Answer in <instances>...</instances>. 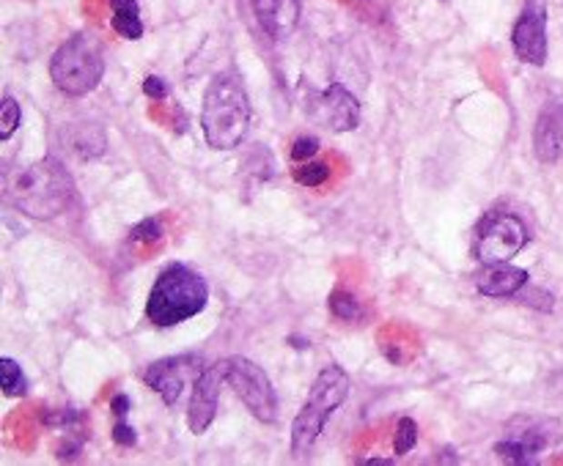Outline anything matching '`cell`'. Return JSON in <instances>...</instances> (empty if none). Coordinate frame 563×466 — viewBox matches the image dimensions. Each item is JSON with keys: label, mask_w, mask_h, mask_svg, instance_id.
I'll list each match as a JSON object with an SVG mask.
<instances>
[{"label": "cell", "mask_w": 563, "mask_h": 466, "mask_svg": "<svg viewBox=\"0 0 563 466\" xmlns=\"http://www.w3.org/2000/svg\"><path fill=\"white\" fill-rule=\"evenodd\" d=\"M4 198L20 214L34 220H55L75 201V182L55 157L31 165L9 168L4 174Z\"/></svg>", "instance_id": "cell-1"}, {"label": "cell", "mask_w": 563, "mask_h": 466, "mask_svg": "<svg viewBox=\"0 0 563 466\" xmlns=\"http://www.w3.org/2000/svg\"><path fill=\"white\" fill-rule=\"evenodd\" d=\"M201 129L206 145L215 151H234L250 129V99L236 72L212 77L201 104Z\"/></svg>", "instance_id": "cell-2"}, {"label": "cell", "mask_w": 563, "mask_h": 466, "mask_svg": "<svg viewBox=\"0 0 563 466\" xmlns=\"http://www.w3.org/2000/svg\"><path fill=\"white\" fill-rule=\"evenodd\" d=\"M206 302H209L206 280L185 263H171L160 272V277L149 291L146 319L163 330L179 327L196 319L198 313H204Z\"/></svg>", "instance_id": "cell-3"}, {"label": "cell", "mask_w": 563, "mask_h": 466, "mask_svg": "<svg viewBox=\"0 0 563 466\" xmlns=\"http://www.w3.org/2000/svg\"><path fill=\"white\" fill-rule=\"evenodd\" d=\"M349 390H352V379L341 365L330 362L319 371V376L314 379V384L308 390V398H306L303 409L297 411V417L292 422V452H295V458H303V455L311 452V447L322 436L327 420L349 398Z\"/></svg>", "instance_id": "cell-4"}, {"label": "cell", "mask_w": 563, "mask_h": 466, "mask_svg": "<svg viewBox=\"0 0 563 466\" xmlns=\"http://www.w3.org/2000/svg\"><path fill=\"white\" fill-rule=\"evenodd\" d=\"M105 77V53L94 34L69 36L50 58V80L64 96H88Z\"/></svg>", "instance_id": "cell-5"}, {"label": "cell", "mask_w": 563, "mask_h": 466, "mask_svg": "<svg viewBox=\"0 0 563 466\" xmlns=\"http://www.w3.org/2000/svg\"><path fill=\"white\" fill-rule=\"evenodd\" d=\"M530 233L528 225L511 214V212H489L476 231L473 253L476 258L487 263H508L514 255H519L528 244Z\"/></svg>", "instance_id": "cell-6"}, {"label": "cell", "mask_w": 563, "mask_h": 466, "mask_svg": "<svg viewBox=\"0 0 563 466\" xmlns=\"http://www.w3.org/2000/svg\"><path fill=\"white\" fill-rule=\"evenodd\" d=\"M226 384L236 392V398L245 403V409L258 422H275L277 420V395L264 373L261 365H256L247 357H228L226 360Z\"/></svg>", "instance_id": "cell-7"}, {"label": "cell", "mask_w": 563, "mask_h": 466, "mask_svg": "<svg viewBox=\"0 0 563 466\" xmlns=\"http://www.w3.org/2000/svg\"><path fill=\"white\" fill-rule=\"evenodd\" d=\"M560 439L558 422L544 417H514L506 425L503 439L495 444L498 458L511 463H536L538 452L552 447Z\"/></svg>", "instance_id": "cell-8"}, {"label": "cell", "mask_w": 563, "mask_h": 466, "mask_svg": "<svg viewBox=\"0 0 563 466\" xmlns=\"http://www.w3.org/2000/svg\"><path fill=\"white\" fill-rule=\"evenodd\" d=\"M547 9L549 0H525L522 12L511 28V47L522 64L544 66L547 64Z\"/></svg>", "instance_id": "cell-9"}, {"label": "cell", "mask_w": 563, "mask_h": 466, "mask_svg": "<svg viewBox=\"0 0 563 466\" xmlns=\"http://www.w3.org/2000/svg\"><path fill=\"white\" fill-rule=\"evenodd\" d=\"M204 360L198 354H179V357H166V360H157L152 362L146 371H144V382L146 387H152L166 406H174L179 398H182V390L187 384V379H198L201 371L206 365H201Z\"/></svg>", "instance_id": "cell-10"}, {"label": "cell", "mask_w": 563, "mask_h": 466, "mask_svg": "<svg viewBox=\"0 0 563 466\" xmlns=\"http://www.w3.org/2000/svg\"><path fill=\"white\" fill-rule=\"evenodd\" d=\"M311 115L330 132H355L360 126V102L341 83H330L311 99Z\"/></svg>", "instance_id": "cell-11"}, {"label": "cell", "mask_w": 563, "mask_h": 466, "mask_svg": "<svg viewBox=\"0 0 563 466\" xmlns=\"http://www.w3.org/2000/svg\"><path fill=\"white\" fill-rule=\"evenodd\" d=\"M226 382V360L206 365L201 376L193 382V398L187 409V425L196 436L206 433L209 425L217 417V403H220V387Z\"/></svg>", "instance_id": "cell-12"}, {"label": "cell", "mask_w": 563, "mask_h": 466, "mask_svg": "<svg viewBox=\"0 0 563 466\" xmlns=\"http://www.w3.org/2000/svg\"><path fill=\"white\" fill-rule=\"evenodd\" d=\"M533 151L544 165H563V102H547L538 110Z\"/></svg>", "instance_id": "cell-13"}, {"label": "cell", "mask_w": 563, "mask_h": 466, "mask_svg": "<svg viewBox=\"0 0 563 466\" xmlns=\"http://www.w3.org/2000/svg\"><path fill=\"white\" fill-rule=\"evenodd\" d=\"M250 6L272 42H287L300 25V0H250Z\"/></svg>", "instance_id": "cell-14"}, {"label": "cell", "mask_w": 563, "mask_h": 466, "mask_svg": "<svg viewBox=\"0 0 563 466\" xmlns=\"http://www.w3.org/2000/svg\"><path fill=\"white\" fill-rule=\"evenodd\" d=\"M528 283H530L528 269H519V266H511V263H487L484 272L476 274L478 293H484L489 299L517 296Z\"/></svg>", "instance_id": "cell-15"}, {"label": "cell", "mask_w": 563, "mask_h": 466, "mask_svg": "<svg viewBox=\"0 0 563 466\" xmlns=\"http://www.w3.org/2000/svg\"><path fill=\"white\" fill-rule=\"evenodd\" d=\"M64 137L80 160H96L107 148V137L99 124H69L64 129Z\"/></svg>", "instance_id": "cell-16"}, {"label": "cell", "mask_w": 563, "mask_h": 466, "mask_svg": "<svg viewBox=\"0 0 563 466\" xmlns=\"http://www.w3.org/2000/svg\"><path fill=\"white\" fill-rule=\"evenodd\" d=\"M110 12H113L110 25L121 39L137 42L144 36V20H140L137 0H110Z\"/></svg>", "instance_id": "cell-17"}, {"label": "cell", "mask_w": 563, "mask_h": 466, "mask_svg": "<svg viewBox=\"0 0 563 466\" xmlns=\"http://www.w3.org/2000/svg\"><path fill=\"white\" fill-rule=\"evenodd\" d=\"M0 384H4L6 398H23L28 392V379H25L23 368L17 365V360H12V357L0 360Z\"/></svg>", "instance_id": "cell-18"}, {"label": "cell", "mask_w": 563, "mask_h": 466, "mask_svg": "<svg viewBox=\"0 0 563 466\" xmlns=\"http://www.w3.org/2000/svg\"><path fill=\"white\" fill-rule=\"evenodd\" d=\"M330 313L338 319V322H357L360 316H363V307H360V302L352 296V293H347V291H333L330 293Z\"/></svg>", "instance_id": "cell-19"}, {"label": "cell", "mask_w": 563, "mask_h": 466, "mask_svg": "<svg viewBox=\"0 0 563 466\" xmlns=\"http://www.w3.org/2000/svg\"><path fill=\"white\" fill-rule=\"evenodd\" d=\"M292 176L300 187H322L330 179V165L308 160V163H300Z\"/></svg>", "instance_id": "cell-20"}, {"label": "cell", "mask_w": 563, "mask_h": 466, "mask_svg": "<svg viewBox=\"0 0 563 466\" xmlns=\"http://www.w3.org/2000/svg\"><path fill=\"white\" fill-rule=\"evenodd\" d=\"M20 121H23L20 102H17L12 94H6V96H4V104H0V140H9V137L17 132Z\"/></svg>", "instance_id": "cell-21"}, {"label": "cell", "mask_w": 563, "mask_h": 466, "mask_svg": "<svg viewBox=\"0 0 563 466\" xmlns=\"http://www.w3.org/2000/svg\"><path fill=\"white\" fill-rule=\"evenodd\" d=\"M417 444V422L412 417H401L396 422V436H393V452L407 455Z\"/></svg>", "instance_id": "cell-22"}, {"label": "cell", "mask_w": 563, "mask_h": 466, "mask_svg": "<svg viewBox=\"0 0 563 466\" xmlns=\"http://www.w3.org/2000/svg\"><path fill=\"white\" fill-rule=\"evenodd\" d=\"M317 151H319V140L314 134H306V137H297L295 145H292V160L295 163H308L317 157Z\"/></svg>", "instance_id": "cell-23"}, {"label": "cell", "mask_w": 563, "mask_h": 466, "mask_svg": "<svg viewBox=\"0 0 563 466\" xmlns=\"http://www.w3.org/2000/svg\"><path fill=\"white\" fill-rule=\"evenodd\" d=\"M163 239V225L157 220H144L132 228V242H160Z\"/></svg>", "instance_id": "cell-24"}, {"label": "cell", "mask_w": 563, "mask_h": 466, "mask_svg": "<svg viewBox=\"0 0 563 466\" xmlns=\"http://www.w3.org/2000/svg\"><path fill=\"white\" fill-rule=\"evenodd\" d=\"M113 441H116V444H121V447H132V444L137 441L135 428H132V425H126V422H124V417H118V422L113 425Z\"/></svg>", "instance_id": "cell-25"}, {"label": "cell", "mask_w": 563, "mask_h": 466, "mask_svg": "<svg viewBox=\"0 0 563 466\" xmlns=\"http://www.w3.org/2000/svg\"><path fill=\"white\" fill-rule=\"evenodd\" d=\"M144 94H146L149 99H157V102H160V99L168 96V83H166L163 77H155V74H152V77L144 80Z\"/></svg>", "instance_id": "cell-26"}, {"label": "cell", "mask_w": 563, "mask_h": 466, "mask_svg": "<svg viewBox=\"0 0 563 466\" xmlns=\"http://www.w3.org/2000/svg\"><path fill=\"white\" fill-rule=\"evenodd\" d=\"M110 409L116 411V417H124V414L132 409V401H129L126 395H116V398H113V403H110Z\"/></svg>", "instance_id": "cell-27"}, {"label": "cell", "mask_w": 563, "mask_h": 466, "mask_svg": "<svg viewBox=\"0 0 563 466\" xmlns=\"http://www.w3.org/2000/svg\"><path fill=\"white\" fill-rule=\"evenodd\" d=\"M443 4H446V0H443Z\"/></svg>", "instance_id": "cell-28"}]
</instances>
